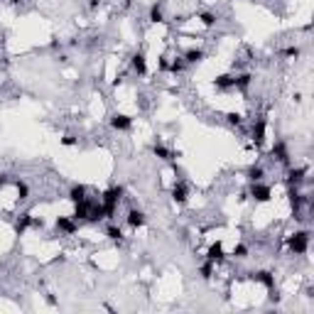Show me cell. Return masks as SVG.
Listing matches in <instances>:
<instances>
[{"label":"cell","instance_id":"obj_1","mask_svg":"<svg viewBox=\"0 0 314 314\" xmlns=\"http://www.w3.org/2000/svg\"><path fill=\"white\" fill-rule=\"evenodd\" d=\"M123 194H125V187L123 184H111L103 194H101V204H103V214L108 221H115V214H118V204L123 202Z\"/></svg>","mask_w":314,"mask_h":314},{"label":"cell","instance_id":"obj_2","mask_svg":"<svg viewBox=\"0 0 314 314\" xmlns=\"http://www.w3.org/2000/svg\"><path fill=\"white\" fill-rule=\"evenodd\" d=\"M285 246L292 255H304L309 250V231H294L285 238Z\"/></svg>","mask_w":314,"mask_h":314},{"label":"cell","instance_id":"obj_3","mask_svg":"<svg viewBox=\"0 0 314 314\" xmlns=\"http://www.w3.org/2000/svg\"><path fill=\"white\" fill-rule=\"evenodd\" d=\"M248 197H250L253 202H258V204H268V202L272 199V187L265 184V182H250Z\"/></svg>","mask_w":314,"mask_h":314},{"label":"cell","instance_id":"obj_4","mask_svg":"<svg viewBox=\"0 0 314 314\" xmlns=\"http://www.w3.org/2000/svg\"><path fill=\"white\" fill-rule=\"evenodd\" d=\"M265 135H268V118L265 115H258L250 125V140L255 142V147H263L265 145Z\"/></svg>","mask_w":314,"mask_h":314},{"label":"cell","instance_id":"obj_5","mask_svg":"<svg viewBox=\"0 0 314 314\" xmlns=\"http://www.w3.org/2000/svg\"><path fill=\"white\" fill-rule=\"evenodd\" d=\"M307 175H309V170L307 167H287V172H285V184L287 187H294V189H299L304 182H307Z\"/></svg>","mask_w":314,"mask_h":314},{"label":"cell","instance_id":"obj_6","mask_svg":"<svg viewBox=\"0 0 314 314\" xmlns=\"http://www.w3.org/2000/svg\"><path fill=\"white\" fill-rule=\"evenodd\" d=\"M270 160L290 167V150H287V142L285 140H275V145L270 147Z\"/></svg>","mask_w":314,"mask_h":314},{"label":"cell","instance_id":"obj_7","mask_svg":"<svg viewBox=\"0 0 314 314\" xmlns=\"http://www.w3.org/2000/svg\"><path fill=\"white\" fill-rule=\"evenodd\" d=\"M287 199H290V206H292V211L294 214H299L302 211V206L304 204H309V194H302L299 189H294V187H287Z\"/></svg>","mask_w":314,"mask_h":314},{"label":"cell","instance_id":"obj_8","mask_svg":"<svg viewBox=\"0 0 314 314\" xmlns=\"http://www.w3.org/2000/svg\"><path fill=\"white\" fill-rule=\"evenodd\" d=\"M54 226H57V231L64 233V236H74V233L79 231V221H76L74 216H57Z\"/></svg>","mask_w":314,"mask_h":314},{"label":"cell","instance_id":"obj_9","mask_svg":"<svg viewBox=\"0 0 314 314\" xmlns=\"http://www.w3.org/2000/svg\"><path fill=\"white\" fill-rule=\"evenodd\" d=\"M152 155L157 157V160H165V162H170V160H175V157H182V152L177 150H170L167 145H162L160 140H155V145H152Z\"/></svg>","mask_w":314,"mask_h":314},{"label":"cell","instance_id":"obj_10","mask_svg":"<svg viewBox=\"0 0 314 314\" xmlns=\"http://www.w3.org/2000/svg\"><path fill=\"white\" fill-rule=\"evenodd\" d=\"M108 123H111V128L118 130V133H128V130L133 128V118L125 115V113H113Z\"/></svg>","mask_w":314,"mask_h":314},{"label":"cell","instance_id":"obj_11","mask_svg":"<svg viewBox=\"0 0 314 314\" xmlns=\"http://www.w3.org/2000/svg\"><path fill=\"white\" fill-rule=\"evenodd\" d=\"M170 197H172V202L175 204H187L189 202V184L187 182H175V187H172V192H170Z\"/></svg>","mask_w":314,"mask_h":314},{"label":"cell","instance_id":"obj_12","mask_svg":"<svg viewBox=\"0 0 314 314\" xmlns=\"http://www.w3.org/2000/svg\"><path fill=\"white\" fill-rule=\"evenodd\" d=\"M125 224H128L133 231H137V228H142V226L147 224V216H145V211H140V209H128Z\"/></svg>","mask_w":314,"mask_h":314},{"label":"cell","instance_id":"obj_13","mask_svg":"<svg viewBox=\"0 0 314 314\" xmlns=\"http://www.w3.org/2000/svg\"><path fill=\"white\" fill-rule=\"evenodd\" d=\"M250 280H255L265 290H275V272L272 270H255V272H250Z\"/></svg>","mask_w":314,"mask_h":314},{"label":"cell","instance_id":"obj_14","mask_svg":"<svg viewBox=\"0 0 314 314\" xmlns=\"http://www.w3.org/2000/svg\"><path fill=\"white\" fill-rule=\"evenodd\" d=\"M130 69L137 74V76H147V57L142 52H135L130 57Z\"/></svg>","mask_w":314,"mask_h":314},{"label":"cell","instance_id":"obj_15","mask_svg":"<svg viewBox=\"0 0 314 314\" xmlns=\"http://www.w3.org/2000/svg\"><path fill=\"white\" fill-rule=\"evenodd\" d=\"M147 20H150V22H155V25H160V22H165V3H162V0H155V3L150 5Z\"/></svg>","mask_w":314,"mask_h":314},{"label":"cell","instance_id":"obj_16","mask_svg":"<svg viewBox=\"0 0 314 314\" xmlns=\"http://www.w3.org/2000/svg\"><path fill=\"white\" fill-rule=\"evenodd\" d=\"M182 57H184V62L192 67V64H202V62L206 59V52H204L202 47H189V49H187Z\"/></svg>","mask_w":314,"mask_h":314},{"label":"cell","instance_id":"obj_17","mask_svg":"<svg viewBox=\"0 0 314 314\" xmlns=\"http://www.w3.org/2000/svg\"><path fill=\"white\" fill-rule=\"evenodd\" d=\"M204 258H209V260H214V263H224V258H226L224 243H221V241H214V243L206 248V255H204Z\"/></svg>","mask_w":314,"mask_h":314},{"label":"cell","instance_id":"obj_18","mask_svg":"<svg viewBox=\"0 0 314 314\" xmlns=\"http://www.w3.org/2000/svg\"><path fill=\"white\" fill-rule=\"evenodd\" d=\"M233 81H236V74H219L214 79V89L219 91H231L233 89Z\"/></svg>","mask_w":314,"mask_h":314},{"label":"cell","instance_id":"obj_19","mask_svg":"<svg viewBox=\"0 0 314 314\" xmlns=\"http://www.w3.org/2000/svg\"><path fill=\"white\" fill-rule=\"evenodd\" d=\"M103 219H106V214H103V204H101V202H91L86 221H89V224H98V221H103Z\"/></svg>","mask_w":314,"mask_h":314},{"label":"cell","instance_id":"obj_20","mask_svg":"<svg viewBox=\"0 0 314 314\" xmlns=\"http://www.w3.org/2000/svg\"><path fill=\"white\" fill-rule=\"evenodd\" d=\"M86 194H89V187H86V184H71L67 197H69V202H74V204H76V202H84V199H86Z\"/></svg>","mask_w":314,"mask_h":314},{"label":"cell","instance_id":"obj_21","mask_svg":"<svg viewBox=\"0 0 314 314\" xmlns=\"http://www.w3.org/2000/svg\"><path fill=\"white\" fill-rule=\"evenodd\" d=\"M214 275H216V263L209 260V258H204V263L199 265V277H202L204 282H209Z\"/></svg>","mask_w":314,"mask_h":314},{"label":"cell","instance_id":"obj_22","mask_svg":"<svg viewBox=\"0 0 314 314\" xmlns=\"http://www.w3.org/2000/svg\"><path fill=\"white\" fill-rule=\"evenodd\" d=\"M250 84H253V74H250V71H243V74H238V76H236L233 89H236V91H241V93H246Z\"/></svg>","mask_w":314,"mask_h":314},{"label":"cell","instance_id":"obj_23","mask_svg":"<svg viewBox=\"0 0 314 314\" xmlns=\"http://www.w3.org/2000/svg\"><path fill=\"white\" fill-rule=\"evenodd\" d=\"M89 206H91V199H89V197H86L84 202H76V204H74V214H71V216H74L76 221H86V216H89Z\"/></svg>","mask_w":314,"mask_h":314},{"label":"cell","instance_id":"obj_24","mask_svg":"<svg viewBox=\"0 0 314 314\" xmlns=\"http://www.w3.org/2000/svg\"><path fill=\"white\" fill-rule=\"evenodd\" d=\"M246 179L248 182H263L265 179V167L263 165H250L246 170Z\"/></svg>","mask_w":314,"mask_h":314},{"label":"cell","instance_id":"obj_25","mask_svg":"<svg viewBox=\"0 0 314 314\" xmlns=\"http://www.w3.org/2000/svg\"><path fill=\"white\" fill-rule=\"evenodd\" d=\"M27 228H32V214H30V211L20 214V219L15 221V233H18V236H22Z\"/></svg>","mask_w":314,"mask_h":314},{"label":"cell","instance_id":"obj_26","mask_svg":"<svg viewBox=\"0 0 314 314\" xmlns=\"http://www.w3.org/2000/svg\"><path fill=\"white\" fill-rule=\"evenodd\" d=\"M187 69H189V64L184 62V57H175V59H170V74H175V76H182Z\"/></svg>","mask_w":314,"mask_h":314},{"label":"cell","instance_id":"obj_27","mask_svg":"<svg viewBox=\"0 0 314 314\" xmlns=\"http://www.w3.org/2000/svg\"><path fill=\"white\" fill-rule=\"evenodd\" d=\"M106 238H108V241L120 243V241H123V231H120V226H118V224H113V221H108V226H106Z\"/></svg>","mask_w":314,"mask_h":314},{"label":"cell","instance_id":"obj_28","mask_svg":"<svg viewBox=\"0 0 314 314\" xmlns=\"http://www.w3.org/2000/svg\"><path fill=\"white\" fill-rule=\"evenodd\" d=\"M197 18L202 20V25H204V27H214V25L219 22V15H216V13H211V10H204V13H199Z\"/></svg>","mask_w":314,"mask_h":314},{"label":"cell","instance_id":"obj_29","mask_svg":"<svg viewBox=\"0 0 314 314\" xmlns=\"http://www.w3.org/2000/svg\"><path fill=\"white\" fill-rule=\"evenodd\" d=\"M224 120H226V125H231V128H241V125H243V115H241V113H233V111L226 113Z\"/></svg>","mask_w":314,"mask_h":314},{"label":"cell","instance_id":"obj_30","mask_svg":"<svg viewBox=\"0 0 314 314\" xmlns=\"http://www.w3.org/2000/svg\"><path fill=\"white\" fill-rule=\"evenodd\" d=\"M13 187H15V192H18V197H20V199H27V197H30V187H27V182H22V179H13Z\"/></svg>","mask_w":314,"mask_h":314},{"label":"cell","instance_id":"obj_31","mask_svg":"<svg viewBox=\"0 0 314 314\" xmlns=\"http://www.w3.org/2000/svg\"><path fill=\"white\" fill-rule=\"evenodd\" d=\"M248 253H250V250H248V246H246V243H238V246L233 248V253H231V255H233L236 260H243V258H248Z\"/></svg>","mask_w":314,"mask_h":314},{"label":"cell","instance_id":"obj_32","mask_svg":"<svg viewBox=\"0 0 314 314\" xmlns=\"http://www.w3.org/2000/svg\"><path fill=\"white\" fill-rule=\"evenodd\" d=\"M282 57H287V59H299L302 57V49L294 45V47H285L282 49Z\"/></svg>","mask_w":314,"mask_h":314},{"label":"cell","instance_id":"obj_33","mask_svg":"<svg viewBox=\"0 0 314 314\" xmlns=\"http://www.w3.org/2000/svg\"><path fill=\"white\" fill-rule=\"evenodd\" d=\"M59 142H62L64 147H76V145H79V140H76V135H71V133H67V135H62V137H59Z\"/></svg>","mask_w":314,"mask_h":314},{"label":"cell","instance_id":"obj_34","mask_svg":"<svg viewBox=\"0 0 314 314\" xmlns=\"http://www.w3.org/2000/svg\"><path fill=\"white\" fill-rule=\"evenodd\" d=\"M157 69H160L162 74L170 71V59H167V57H160V62H157Z\"/></svg>","mask_w":314,"mask_h":314},{"label":"cell","instance_id":"obj_35","mask_svg":"<svg viewBox=\"0 0 314 314\" xmlns=\"http://www.w3.org/2000/svg\"><path fill=\"white\" fill-rule=\"evenodd\" d=\"M8 182H13V179H10V175H0V192H3V187H5Z\"/></svg>","mask_w":314,"mask_h":314},{"label":"cell","instance_id":"obj_36","mask_svg":"<svg viewBox=\"0 0 314 314\" xmlns=\"http://www.w3.org/2000/svg\"><path fill=\"white\" fill-rule=\"evenodd\" d=\"M32 228H45V221H42V219H35V216H32Z\"/></svg>","mask_w":314,"mask_h":314},{"label":"cell","instance_id":"obj_37","mask_svg":"<svg viewBox=\"0 0 314 314\" xmlns=\"http://www.w3.org/2000/svg\"><path fill=\"white\" fill-rule=\"evenodd\" d=\"M101 8V0H89V10H98Z\"/></svg>","mask_w":314,"mask_h":314},{"label":"cell","instance_id":"obj_38","mask_svg":"<svg viewBox=\"0 0 314 314\" xmlns=\"http://www.w3.org/2000/svg\"><path fill=\"white\" fill-rule=\"evenodd\" d=\"M49 49H62V42H59V40L54 37V40L49 42Z\"/></svg>","mask_w":314,"mask_h":314},{"label":"cell","instance_id":"obj_39","mask_svg":"<svg viewBox=\"0 0 314 314\" xmlns=\"http://www.w3.org/2000/svg\"><path fill=\"white\" fill-rule=\"evenodd\" d=\"M248 199H250V197H248V189H246V192H241V197H238V202H248Z\"/></svg>","mask_w":314,"mask_h":314},{"label":"cell","instance_id":"obj_40","mask_svg":"<svg viewBox=\"0 0 314 314\" xmlns=\"http://www.w3.org/2000/svg\"><path fill=\"white\" fill-rule=\"evenodd\" d=\"M123 5H125V8H130V5H133V0H123Z\"/></svg>","mask_w":314,"mask_h":314},{"label":"cell","instance_id":"obj_41","mask_svg":"<svg viewBox=\"0 0 314 314\" xmlns=\"http://www.w3.org/2000/svg\"><path fill=\"white\" fill-rule=\"evenodd\" d=\"M10 3H15V5H18V3H22V0H10Z\"/></svg>","mask_w":314,"mask_h":314}]
</instances>
